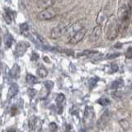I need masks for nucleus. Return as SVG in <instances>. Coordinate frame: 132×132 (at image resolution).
Instances as JSON below:
<instances>
[{"instance_id": "nucleus-1", "label": "nucleus", "mask_w": 132, "mask_h": 132, "mask_svg": "<svg viewBox=\"0 0 132 132\" xmlns=\"http://www.w3.org/2000/svg\"><path fill=\"white\" fill-rule=\"evenodd\" d=\"M132 16V4L131 0H120L117 19L119 22V30L121 33H125L130 23Z\"/></svg>"}, {"instance_id": "nucleus-2", "label": "nucleus", "mask_w": 132, "mask_h": 132, "mask_svg": "<svg viewBox=\"0 0 132 132\" xmlns=\"http://www.w3.org/2000/svg\"><path fill=\"white\" fill-rule=\"evenodd\" d=\"M105 33L107 40H113L118 36L119 30V22L117 18L115 15H111L106 21L105 26Z\"/></svg>"}, {"instance_id": "nucleus-3", "label": "nucleus", "mask_w": 132, "mask_h": 132, "mask_svg": "<svg viewBox=\"0 0 132 132\" xmlns=\"http://www.w3.org/2000/svg\"><path fill=\"white\" fill-rule=\"evenodd\" d=\"M94 110L92 106H86L85 111H84V124L85 127L89 128L92 127L93 125V120L95 117V114H94Z\"/></svg>"}, {"instance_id": "nucleus-4", "label": "nucleus", "mask_w": 132, "mask_h": 132, "mask_svg": "<svg viewBox=\"0 0 132 132\" xmlns=\"http://www.w3.org/2000/svg\"><path fill=\"white\" fill-rule=\"evenodd\" d=\"M56 16V12L52 8H45L37 14V18L40 21H48L53 19Z\"/></svg>"}, {"instance_id": "nucleus-5", "label": "nucleus", "mask_w": 132, "mask_h": 132, "mask_svg": "<svg viewBox=\"0 0 132 132\" xmlns=\"http://www.w3.org/2000/svg\"><path fill=\"white\" fill-rule=\"evenodd\" d=\"M110 118H111V112L108 110L105 111L102 114L99 120H97V127L98 128L99 130H102L105 129V127L106 126V124L108 123Z\"/></svg>"}, {"instance_id": "nucleus-6", "label": "nucleus", "mask_w": 132, "mask_h": 132, "mask_svg": "<svg viewBox=\"0 0 132 132\" xmlns=\"http://www.w3.org/2000/svg\"><path fill=\"white\" fill-rule=\"evenodd\" d=\"M87 33V29L82 27L81 30H79L78 32H76L75 34H74L71 38L69 39V44H72V45H75V44H78V42H80V41L84 39V37L85 36V34Z\"/></svg>"}, {"instance_id": "nucleus-7", "label": "nucleus", "mask_w": 132, "mask_h": 132, "mask_svg": "<svg viewBox=\"0 0 132 132\" xmlns=\"http://www.w3.org/2000/svg\"><path fill=\"white\" fill-rule=\"evenodd\" d=\"M29 46H30V45L27 41H21V42H19L16 45V50H15L16 55L18 57L23 56L25 55V53L27 52Z\"/></svg>"}, {"instance_id": "nucleus-8", "label": "nucleus", "mask_w": 132, "mask_h": 132, "mask_svg": "<svg viewBox=\"0 0 132 132\" xmlns=\"http://www.w3.org/2000/svg\"><path fill=\"white\" fill-rule=\"evenodd\" d=\"M66 29H67V27H66L65 26H64L63 24L58 25L57 27H54L51 30V37L52 39H58V38H60V37L62 35H63L64 30H66Z\"/></svg>"}, {"instance_id": "nucleus-9", "label": "nucleus", "mask_w": 132, "mask_h": 132, "mask_svg": "<svg viewBox=\"0 0 132 132\" xmlns=\"http://www.w3.org/2000/svg\"><path fill=\"white\" fill-rule=\"evenodd\" d=\"M84 27H82V24L80 22H74L72 26H70L69 27H68L66 30H67V34H68V37L69 39H70L71 37L75 34L76 32H78L79 30Z\"/></svg>"}, {"instance_id": "nucleus-10", "label": "nucleus", "mask_w": 132, "mask_h": 132, "mask_svg": "<svg viewBox=\"0 0 132 132\" xmlns=\"http://www.w3.org/2000/svg\"><path fill=\"white\" fill-rule=\"evenodd\" d=\"M101 36H102V26L98 24L97 26H96L93 28L92 34H91L90 36V40L92 42H97L100 39Z\"/></svg>"}, {"instance_id": "nucleus-11", "label": "nucleus", "mask_w": 132, "mask_h": 132, "mask_svg": "<svg viewBox=\"0 0 132 132\" xmlns=\"http://www.w3.org/2000/svg\"><path fill=\"white\" fill-rule=\"evenodd\" d=\"M55 3V0H38L36 3V6L40 9H45L53 6Z\"/></svg>"}, {"instance_id": "nucleus-12", "label": "nucleus", "mask_w": 132, "mask_h": 132, "mask_svg": "<svg viewBox=\"0 0 132 132\" xmlns=\"http://www.w3.org/2000/svg\"><path fill=\"white\" fill-rule=\"evenodd\" d=\"M19 91V87L16 84H12L11 87L8 89V93H7V98L8 99H11L13 97H15L16 94H18Z\"/></svg>"}, {"instance_id": "nucleus-13", "label": "nucleus", "mask_w": 132, "mask_h": 132, "mask_svg": "<svg viewBox=\"0 0 132 132\" xmlns=\"http://www.w3.org/2000/svg\"><path fill=\"white\" fill-rule=\"evenodd\" d=\"M20 72H21L20 67L16 64H15L13 65V67H12V69H11V73H11L12 77L13 78H18L19 76H20Z\"/></svg>"}, {"instance_id": "nucleus-14", "label": "nucleus", "mask_w": 132, "mask_h": 132, "mask_svg": "<svg viewBox=\"0 0 132 132\" xmlns=\"http://www.w3.org/2000/svg\"><path fill=\"white\" fill-rule=\"evenodd\" d=\"M4 18H5V20L7 23L10 24L11 22L13 19V12L11 11L9 8H7L5 10V14H4Z\"/></svg>"}, {"instance_id": "nucleus-15", "label": "nucleus", "mask_w": 132, "mask_h": 132, "mask_svg": "<svg viewBox=\"0 0 132 132\" xmlns=\"http://www.w3.org/2000/svg\"><path fill=\"white\" fill-rule=\"evenodd\" d=\"M20 30L22 34H23L25 36H30V29L27 23H22L20 25Z\"/></svg>"}, {"instance_id": "nucleus-16", "label": "nucleus", "mask_w": 132, "mask_h": 132, "mask_svg": "<svg viewBox=\"0 0 132 132\" xmlns=\"http://www.w3.org/2000/svg\"><path fill=\"white\" fill-rule=\"evenodd\" d=\"M13 37L11 36L10 33H7L5 35V45H6V47L7 48H10L12 46V43H13Z\"/></svg>"}, {"instance_id": "nucleus-17", "label": "nucleus", "mask_w": 132, "mask_h": 132, "mask_svg": "<svg viewBox=\"0 0 132 132\" xmlns=\"http://www.w3.org/2000/svg\"><path fill=\"white\" fill-rule=\"evenodd\" d=\"M32 36H33V39H34L36 41H37V42H39V43L42 44V45L46 44V41H45V40L41 36H40L39 34H37V33L34 32V33H32Z\"/></svg>"}, {"instance_id": "nucleus-18", "label": "nucleus", "mask_w": 132, "mask_h": 132, "mask_svg": "<svg viewBox=\"0 0 132 132\" xmlns=\"http://www.w3.org/2000/svg\"><path fill=\"white\" fill-rule=\"evenodd\" d=\"M37 74L40 78H45L48 75V71L46 70V69H45L43 66H41V67H40L37 69Z\"/></svg>"}, {"instance_id": "nucleus-19", "label": "nucleus", "mask_w": 132, "mask_h": 132, "mask_svg": "<svg viewBox=\"0 0 132 132\" xmlns=\"http://www.w3.org/2000/svg\"><path fill=\"white\" fill-rule=\"evenodd\" d=\"M26 80L27 82H29V84H36L37 82V78L34 76V75H32V74L31 73H28L27 74V76H26Z\"/></svg>"}, {"instance_id": "nucleus-20", "label": "nucleus", "mask_w": 132, "mask_h": 132, "mask_svg": "<svg viewBox=\"0 0 132 132\" xmlns=\"http://www.w3.org/2000/svg\"><path fill=\"white\" fill-rule=\"evenodd\" d=\"M37 119L36 117H31L30 120H29V127H30V130H33L35 129V127L36 126V125H37Z\"/></svg>"}, {"instance_id": "nucleus-21", "label": "nucleus", "mask_w": 132, "mask_h": 132, "mask_svg": "<svg viewBox=\"0 0 132 132\" xmlns=\"http://www.w3.org/2000/svg\"><path fill=\"white\" fill-rule=\"evenodd\" d=\"M124 85V82L122 80H117L112 82L111 84V88H121Z\"/></svg>"}, {"instance_id": "nucleus-22", "label": "nucleus", "mask_w": 132, "mask_h": 132, "mask_svg": "<svg viewBox=\"0 0 132 132\" xmlns=\"http://www.w3.org/2000/svg\"><path fill=\"white\" fill-rule=\"evenodd\" d=\"M64 99H65L64 95V94H62V93H60V94H58V95H57V97H56V98H55V101H56V102L58 103V104L60 105V104H61V103L64 101Z\"/></svg>"}, {"instance_id": "nucleus-23", "label": "nucleus", "mask_w": 132, "mask_h": 132, "mask_svg": "<svg viewBox=\"0 0 132 132\" xmlns=\"http://www.w3.org/2000/svg\"><path fill=\"white\" fill-rule=\"evenodd\" d=\"M98 103H100L102 106H106L107 104H109L110 102L108 99H106V98H101V99H99Z\"/></svg>"}, {"instance_id": "nucleus-24", "label": "nucleus", "mask_w": 132, "mask_h": 132, "mask_svg": "<svg viewBox=\"0 0 132 132\" xmlns=\"http://www.w3.org/2000/svg\"><path fill=\"white\" fill-rule=\"evenodd\" d=\"M119 55H120V53L107 54L106 56V59H109V60H111V59H114V58H117V57H118Z\"/></svg>"}, {"instance_id": "nucleus-25", "label": "nucleus", "mask_w": 132, "mask_h": 132, "mask_svg": "<svg viewBox=\"0 0 132 132\" xmlns=\"http://www.w3.org/2000/svg\"><path fill=\"white\" fill-rule=\"evenodd\" d=\"M49 128H50V130H51V131H56L57 129H58V126H57V125L55 123L51 122V124H50Z\"/></svg>"}, {"instance_id": "nucleus-26", "label": "nucleus", "mask_w": 132, "mask_h": 132, "mask_svg": "<svg viewBox=\"0 0 132 132\" xmlns=\"http://www.w3.org/2000/svg\"><path fill=\"white\" fill-rule=\"evenodd\" d=\"M126 56L128 58V59H132V47H130L126 51Z\"/></svg>"}, {"instance_id": "nucleus-27", "label": "nucleus", "mask_w": 132, "mask_h": 132, "mask_svg": "<svg viewBox=\"0 0 132 132\" xmlns=\"http://www.w3.org/2000/svg\"><path fill=\"white\" fill-rule=\"evenodd\" d=\"M53 82L51 81H46V82H45V86L46 87V88L48 90H51L52 88V87H53Z\"/></svg>"}, {"instance_id": "nucleus-28", "label": "nucleus", "mask_w": 132, "mask_h": 132, "mask_svg": "<svg viewBox=\"0 0 132 132\" xmlns=\"http://www.w3.org/2000/svg\"><path fill=\"white\" fill-rule=\"evenodd\" d=\"M28 95L30 96V97H33L36 95V90L34 89H28Z\"/></svg>"}, {"instance_id": "nucleus-29", "label": "nucleus", "mask_w": 132, "mask_h": 132, "mask_svg": "<svg viewBox=\"0 0 132 132\" xmlns=\"http://www.w3.org/2000/svg\"><path fill=\"white\" fill-rule=\"evenodd\" d=\"M39 59V55H37L36 53H32V55H31V60L32 61H36L37 60Z\"/></svg>"}, {"instance_id": "nucleus-30", "label": "nucleus", "mask_w": 132, "mask_h": 132, "mask_svg": "<svg viewBox=\"0 0 132 132\" xmlns=\"http://www.w3.org/2000/svg\"><path fill=\"white\" fill-rule=\"evenodd\" d=\"M19 6H20L21 8H22V9H25V7H26V5H25L24 0H19Z\"/></svg>"}, {"instance_id": "nucleus-31", "label": "nucleus", "mask_w": 132, "mask_h": 132, "mask_svg": "<svg viewBox=\"0 0 132 132\" xmlns=\"http://www.w3.org/2000/svg\"><path fill=\"white\" fill-rule=\"evenodd\" d=\"M94 53H97V52L91 51H85L81 54V55H90V54H94Z\"/></svg>"}, {"instance_id": "nucleus-32", "label": "nucleus", "mask_w": 132, "mask_h": 132, "mask_svg": "<svg viewBox=\"0 0 132 132\" xmlns=\"http://www.w3.org/2000/svg\"><path fill=\"white\" fill-rule=\"evenodd\" d=\"M16 112H18V109H16V107H12V115L15 116L16 114Z\"/></svg>"}, {"instance_id": "nucleus-33", "label": "nucleus", "mask_w": 132, "mask_h": 132, "mask_svg": "<svg viewBox=\"0 0 132 132\" xmlns=\"http://www.w3.org/2000/svg\"><path fill=\"white\" fill-rule=\"evenodd\" d=\"M111 66H112L111 69H112V70H113L114 72H117V70H118V67H117V64H111Z\"/></svg>"}, {"instance_id": "nucleus-34", "label": "nucleus", "mask_w": 132, "mask_h": 132, "mask_svg": "<svg viewBox=\"0 0 132 132\" xmlns=\"http://www.w3.org/2000/svg\"><path fill=\"white\" fill-rule=\"evenodd\" d=\"M44 60H45V62H47V63H51V61H50L49 58H47V57H44Z\"/></svg>"}, {"instance_id": "nucleus-35", "label": "nucleus", "mask_w": 132, "mask_h": 132, "mask_svg": "<svg viewBox=\"0 0 132 132\" xmlns=\"http://www.w3.org/2000/svg\"><path fill=\"white\" fill-rule=\"evenodd\" d=\"M2 69H3V64H2V62L0 61V73L2 72Z\"/></svg>"}, {"instance_id": "nucleus-36", "label": "nucleus", "mask_w": 132, "mask_h": 132, "mask_svg": "<svg viewBox=\"0 0 132 132\" xmlns=\"http://www.w3.org/2000/svg\"><path fill=\"white\" fill-rule=\"evenodd\" d=\"M1 43H2V38H1V36H0V45H1Z\"/></svg>"}, {"instance_id": "nucleus-37", "label": "nucleus", "mask_w": 132, "mask_h": 132, "mask_svg": "<svg viewBox=\"0 0 132 132\" xmlns=\"http://www.w3.org/2000/svg\"><path fill=\"white\" fill-rule=\"evenodd\" d=\"M0 97H1V94H0Z\"/></svg>"}, {"instance_id": "nucleus-38", "label": "nucleus", "mask_w": 132, "mask_h": 132, "mask_svg": "<svg viewBox=\"0 0 132 132\" xmlns=\"http://www.w3.org/2000/svg\"><path fill=\"white\" fill-rule=\"evenodd\" d=\"M131 4H132V0H131Z\"/></svg>"}]
</instances>
